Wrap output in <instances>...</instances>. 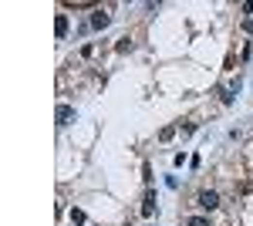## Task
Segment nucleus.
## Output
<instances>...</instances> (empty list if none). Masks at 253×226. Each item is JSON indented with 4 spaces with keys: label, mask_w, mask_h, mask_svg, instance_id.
I'll list each match as a JSON object with an SVG mask.
<instances>
[{
    "label": "nucleus",
    "mask_w": 253,
    "mask_h": 226,
    "mask_svg": "<svg viewBox=\"0 0 253 226\" xmlns=\"http://www.w3.org/2000/svg\"><path fill=\"white\" fill-rule=\"evenodd\" d=\"M196 203H199V206H202V210H209V213H213V210H216V206H219V196H216V193H213V189H202V193H199V199H196Z\"/></svg>",
    "instance_id": "nucleus-1"
},
{
    "label": "nucleus",
    "mask_w": 253,
    "mask_h": 226,
    "mask_svg": "<svg viewBox=\"0 0 253 226\" xmlns=\"http://www.w3.org/2000/svg\"><path fill=\"white\" fill-rule=\"evenodd\" d=\"M54 118H58V125H71V122H74V108H71V105H58Z\"/></svg>",
    "instance_id": "nucleus-2"
},
{
    "label": "nucleus",
    "mask_w": 253,
    "mask_h": 226,
    "mask_svg": "<svg viewBox=\"0 0 253 226\" xmlns=\"http://www.w3.org/2000/svg\"><path fill=\"white\" fill-rule=\"evenodd\" d=\"M108 24H112V17H108L105 10H95V14H91V27H95V31H105Z\"/></svg>",
    "instance_id": "nucleus-3"
},
{
    "label": "nucleus",
    "mask_w": 253,
    "mask_h": 226,
    "mask_svg": "<svg viewBox=\"0 0 253 226\" xmlns=\"http://www.w3.org/2000/svg\"><path fill=\"white\" fill-rule=\"evenodd\" d=\"M142 213H145V216H152V213H155V193H149V196H145V203H142Z\"/></svg>",
    "instance_id": "nucleus-4"
},
{
    "label": "nucleus",
    "mask_w": 253,
    "mask_h": 226,
    "mask_svg": "<svg viewBox=\"0 0 253 226\" xmlns=\"http://www.w3.org/2000/svg\"><path fill=\"white\" fill-rule=\"evenodd\" d=\"M54 31H58V37L67 34V14H58V27H54Z\"/></svg>",
    "instance_id": "nucleus-5"
},
{
    "label": "nucleus",
    "mask_w": 253,
    "mask_h": 226,
    "mask_svg": "<svg viewBox=\"0 0 253 226\" xmlns=\"http://www.w3.org/2000/svg\"><path fill=\"white\" fill-rule=\"evenodd\" d=\"M84 220H88V216H84V210H71V223H84Z\"/></svg>",
    "instance_id": "nucleus-6"
},
{
    "label": "nucleus",
    "mask_w": 253,
    "mask_h": 226,
    "mask_svg": "<svg viewBox=\"0 0 253 226\" xmlns=\"http://www.w3.org/2000/svg\"><path fill=\"white\" fill-rule=\"evenodd\" d=\"M186 226H209V220L206 216H192V220H186Z\"/></svg>",
    "instance_id": "nucleus-7"
},
{
    "label": "nucleus",
    "mask_w": 253,
    "mask_h": 226,
    "mask_svg": "<svg viewBox=\"0 0 253 226\" xmlns=\"http://www.w3.org/2000/svg\"><path fill=\"white\" fill-rule=\"evenodd\" d=\"M118 51H122V54H125V51H132V41H128V37H122V41H118Z\"/></svg>",
    "instance_id": "nucleus-8"
}]
</instances>
